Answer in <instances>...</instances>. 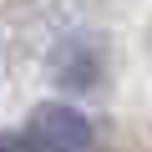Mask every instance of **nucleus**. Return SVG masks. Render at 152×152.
Returning <instances> with one entry per match:
<instances>
[{
	"label": "nucleus",
	"mask_w": 152,
	"mask_h": 152,
	"mask_svg": "<svg viewBox=\"0 0 152 152\" xmlns=\"http://www.w3.org/2000/svg\"><path fill=\"white\" fill-rule=\"evenodd\" d=\"M26 132H31V142L41 152H86L91 147V122L76 112V107H66V102L36 107L26 117Z\"/></svg>",
	"instance_id": "f257e3e1"
},
{
	"label": "nucleus",
	"mask_w": 152,
	"mask_h": 152,
	"mask_svg": "<svg viewBox=\"0 0 152 152\" xmlns=\"http://www.w3.org/2000/svg\"><path fill=\"white\" fill-rule=\"evenodd\" d=\"M51 76H56L61 91H91L102 81V46L96 41H81V36L61 41L51 51Z\"/></svg>",
	"instance_id": "f03ea898"
}]
</instances>
